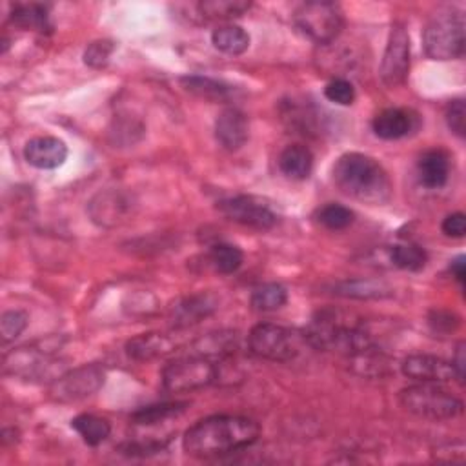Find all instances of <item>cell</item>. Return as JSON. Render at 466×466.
Returning a JSON list of instances; mask_svg holds the SVG:
<instances>
[{"instance_id":"6da1fadb","label":"cell","mask_w":466,"mask_h":466,"mask_svg":"<svg viewBox=\"0 0 466 466\" xmlns=\"http://www.w3.org/2000/svg\"><path fill=\"white\" fill-rule=\"evenodd\" d=\"M261 436L257 421L243 416H211L190 427L183 448L190 457L215 459L252 446Z\"/></svg>"},{"instance_id":"7a4b0ae2","label":"cell","mask_w":466,"mask_h":466,"mask_svg":"<svg viewBox=\"0 0 466 466\" xmlns=\"http://www.w3.org/2000/svg\"><path fill=\"white\" fill-rule=\"evenodd\" d=\"M333 183L348 197L381 204L392 195V183L384 168L370 155L344 153L333 166Z\"/></svg>"},{"instance_id":"3957f363","label":"cell","mask_w":466,"mask_h":466,"mask_svg":"<svg viewBox=\"0 0 466 466\" xmlns=\"http://www.w3.org/2000/svg\"><path fill=\"white\" fill-rule=\"evenodd\" d=\"M399 402L408 414L428 421H450L462 414V401L434 383H419L401 390Z\"/></svg>"},{"instance_id":"277c9868","label":"cell","mask_w":466,"mask_h":466,"mask_svg":"<svg viewBox=\"0 0 466 466\" xmlns=\"http://www.w3.org/2000/svg\"><path fill=\"white\" fill-rule=\"evenodd\" d=\"M423 46L432 61H455L464 53V19L457 10H441L423 31Z\"/></svg>"},{"instance_id":"5b68a950","label":"cell","mask_w":466,"mask_h":466,"mask_svg":"<svg viewBox=\"0 0 466 466\" xmlns=\"http://www.w3.org/2000/svg\"><path fill=\"white\" fill-rule=\"evenodd\" d=\"M298 30L315 44H332L344 28L341 6L326 0L305 3L294 15Z\"/></svg>"},{"instance_id":"8992f818","label":"cell","mask_w":466,"mask_h":466,"mask_svg":"<svg viewBox=\"0 0 466 466\" xmlns=\"http://www.w3.org/2000/svg\"><path fill=\"white\" fill-rule=\"evenodd\" d=\"M160 379L166 392L186 393L213 384L219 379V370L213 361L201 356H190L168 363Z\"/></svg>"},{"instance_id":"52a82bcc","label":"cell","mask_w":466,"mask_h":466,"mask_svg":"<svg viewBox=\"0 0 466 466\" xmlns=\"http://www.w3.org/2000/svg\"><path fill=\"white\" fill-rule=\"evenodd\" d=\"M248 350L259 359L288 363L299 354V335L279 324L261 323L248 335Z\"/></svg>"},{"instance_id":"ba28073f","label":"cell","mask_w":466,"mask_h":466,"mask_svg":"<svg viewBox=\"0 0 466 466\" xmlns=\"http://www.w3.org/2000/svg\"><path fill=\"white\" fill-rule=\"evenodd\" d=\"M4 372L28 381L58 379L65 374L61 359H55L40 348H17L4 358Z\"/></svg>"},{"instance_id":"9c48e42d","label":"cell","mask_w":466,"mask_h":466,"mask_svg":"<svg viewBox=\"0 0 466 466\" xmlns=\"http://www.w3.org/2000/svg\"><path fill=\"white\" fill-rule=\"evenodd\" d=\"M106 381V372L99 365H84L65 372L55 379L49 395L58 402H75L97 393Z\"/></svg>"},{"instance_id":"30bf717a","label":"cell","mask_w":466,"mask_h":466,"mask_svg":"<svg viewBox=\"0 0 466 466\" xmlns=\"http://www.w3.org/2000/svg\"><path fill=\"white\" fill-rule=\"evenodd\" d=\"M408 72H410V35L404 24L395 22L388 35L379 75L388 88H397L406 81Z\"/></svg>"},{"instance_id":"8fae6325","label":"cell","mask_w":466,"mask_h":466,"mask_svg":"<svg viewBox=\"0 0 466 466\" xmlns=\"http://www.w3.org/2000/svg\"><path fill=\"white\" fill-rule=\"evenodd\" d=\"M217 210L229 220L254 228L272 229L277 224V215L270 204L254 195H237L217 203Z\"/></svg>"},{"instance_id":"7c38bea8","label":"cell","mask_w":466,"mask_h":466,"mask_svg":"<svg viewBox=\"0 0 466 466\" xmlns=\"http://www.w3.org/2000/svg\"><path fill=\"white\" fill-rule=\"evenodd\" d=\"M134 208L135 203L132 195L121 190H106L91 199L88 213L95 224L102 228H113L128 220L134 215Z\"/></svg>"},{"instance_id":"4fadbf2b","label":"cell","mask_w":466,"mask_h":466,"mask_svg":"<svg viewBox=\"0 0 466 466\" xmlns=\"http://www.w3.org/2000/svg\"><path fill=\"white\" fill-rule=\"evenodd\" d=\"M401 372L408 379H414L418 383L443 384V383L457 381L455 370L450 361H444L436 356H427V354L408 356L401 365Z\"/></svg>"},{"instance_id":"5bb4252c","label":"cell","mask_w":466,"mask_h":466,"mask_svg":"<svg viewBox=\"0 0 466 466\" xmlns=\"http://www.w3.org/2000/svg\"><path fill=\"white\" fill-rule=\"evenodd\" d=\"M248 119L237 108H226L217 115L215 139L226 151H239L248 141Z\"/></svg>"},{"instance_id":"9a60e30c","label":"cell","mask_w":466,"mask_h":466,"mask_svg":"<svg viewBox=\"0 0 466 466\" xmlns=\"http://www.w3.org/2000/svg\"><path fill=\"white\" fill-rule=\"evenodd\" d=\"M219 308V301L211 294H195L181 299L169 310V324L175 330H185L199 324Z\"/></svg>"},{"instance_id":"2e32d148","label":"cell","mask_w":466,"mask_h":466,"mask_svg":"<svg viewBox=\"0 0 466 466\" xmlns=\"http://www.w3.org/2000/svg\"><path fill=\"white\" fill-rule=\"evenodd\" d=\"M24 159L37 169H55L68 159V146L56 137H35L26 142Z\"/></svg>"},{"instance_id":"e0dca14e","label":"cell","mask_w":466,"mask_h":466,"mask_svg":"<svg viewBox=\"0 0 466 466\" xmlns=\"http://www.w3.org/2000/svg\"><path fill=\"white\" fill-rule=\"evenodd\" d=\"M177 350V341L168 333L148 332L126 342V354L134 361H153L166 358Z\"/></svg>"},{"instance_id":"ac0fdd59","label":"cell","mask_w":466,"mask_h":466,"mask_svg":"<svg viewBox=\"0 0 466 466\" xmlns=\"http://www.w3.org/2000/svg\"><path fill=\"white\" fill-rule=\"evenodd\" d=\"M418 126V116L401 108H388L377 113L372 121V130L379 139L397 141L410 135Z\"/></svg>"},{"instance_id":"d6986e66","label":"cell","mask_w":466,"mask_h":466,"mask_svg":"<svg viewBox=\"0 0 466 466\" xmlns=\"http://www.w3.org/2000/svg\"><path fill=\"white\" fill-rule=\"evenodd\" d=\"M419 183L428 190H439L450 177V157L443 150H428L418 162Z\"/></svg>"},{"instance_id":"ffe728a7","label":"cell","mask_w":466,"mask_h":466,"mask_svg":"<svg viewBox=\"0 0 466 466\" xmlns=\"http://www.w3.org/2000/svg\"><path fill=\"white\" fill-rule=\"evenodd\" d=\"M314 168V155L303 144H289L279 155V169L291 181H305Z\"/></svg>"},{"instance_id":"44dd1931","label":"cell","mask_w":466,"mask_h":466,"mask_svg":"<svg viewBox=\"0 0 466 466\" xmlns=\"http://www.w3.org/2000/svg\"><path fill=\"white\" fill-rule=\"evenodd\" d=\"M333 294L348 299H383L392 294V289L383 280L356 279L342 280L333 286Z\"/></svg>"},{"instance_id":"7402d4cb","label":"cell","mask_w":466,"mask_h":466,"mask_svg":"<svg viewBox=\"0 0 466 466\" xmlns=\"http://www.w3.org/2000/svg\"><path fill=\"white\" fill-rule=\"evenodd\" d=\"M186 408L188 402H164V404L146 406L132 416V423L139 428H153L157 425H164L175 418H179Z\"/></svg>"},{"instance_id":"603a6c76","label":"cell","mask_w":466,"mask_h":466,"mask_svg":"<svg viewBox=\"0 0 466 466\" xmlns=\"http://www.w3.org/2000/svg\"><path fill=\"white\" fill-rule=\"evenodd\" d=\"M181 86L199 97V99H204V100H211V102H226L231 99L233 95V90L231 86L220 82V81H215V79H210V77H201V75H186L181 79Z\"/></svg>"},{"instance_id":"cb8c5ba5","label":"cell","mask_w":466,"mask_h":466,"mask_svg":"<svg viewBox=\"0 0 466 466\" xmlns=\"http://www.w3.org/2000/svg\"><path fill=\"white\" fill-rule=\"evenodd\" d=\"M72 428L82 437V441L88 446H99L102 444L109 434H111V425L93 414H81L75 419H72Z\"/></svg>"},{"instance_id":"d4e9b609","label":"cell","mask_w":466,"mask_h":466,"mask_svg":"<svg viewBox=\"0 0 466 466\" xmlns=\"http://www.w3.org/2000/svg\"><path fill=\"white\" fill-rule=\"evenodd\" d=\"M237 348V335L231 332H219V333H210L206 337H203L197 342V354L201 358L206 359H222L229 354L236 352Z\"/></svg>"},{"instance_id":"484cf974","label":"cell","mask_w":466,"mask_h":466,"mask_svg":"<svg viewBox=\"0 0 466 466\" xmlns=\"http://www.w3.org/2000/svg\"><path fill=\"white\" fill-rule=\"evenodd\" d=\"M211 44L226 55H243L250 47V35L239 26H220L211 33Z\"/></svg>"},{"instance_id":"4316f807","label":"cell","mask_w":466,"mask_h":466,"mask_svg":"<svg viewBox=\"0 0 466 466\" xmlns=\"http://www.w3.org/2000/svg\"><path fill=\"white\" fill-rule=\"evenodd\" d=\"M250 8L252 3H246V0H204L197 6L201 17L208 21L236 19L246 13Z\"/></svg>"},{"instance_id":"83f0119b","label":"cell","mask_w":466,"mask_h":466,"mask_svg":"<svg viewBox=\"0 0 466 466\" xmlns=\"http://www.w3.org/2000/svg\"><path fill=\"white\" fill-rule=\"evenodd\" d=\"M12 22L17 28L31 30V31H47L51 28L49 15L46 6L42 4H19L12 12Z\"/></svg>"},{"instance_id":"f1b7e54d","label":"cell","mask_w":466,"mask_h":466,"mask_svg":"<svg viewBox=\"0 0 466 466\" xmlns=\"http://www.w3.org/2000/svg\"><path fill=\"white\" fill-rule=\"evenodd\" d=\"M288 301V291L277 282L263 284L252 291L250 305L257 312H275L282 308Z\"/></svg>"},{"instance_id":"f546056e","label":"cell","mask_w":466,"mask_h":466,"mask_svg":"<svg viewBox=\"0 0 466 466\" xmlns=\"http://www.w3.org/2000/svg\"><path fill=\"white\" fill-rule=\"evenodd\" d=\"M208 261H210L211 268L217 273L231 275V273H236L243 266L245 255H243V252L237 246L220 243V245L211 246V250L208 254Z\"/></svg>"},{"instance_id":"4dcf8cb0","label":"cell","mask_w":466,"mask_h":466,"mask_svg":"<svg viewBox=\"0 0 466 466\" xmlns=\"http://www.w3.org/2000/svg\"><path fill=\"white\" fill-rule=\"evenodd\" d=\"M390 261L393 266L406 272H419L427 266L428 255L418 245H397L390 250Z\"/></svg>"},{"instance_id":"1f68e13d","label":"cell","mask_w":466,"mask_h":466,"mask_svg":"<svg viewBox=\"0 0 466 466\" xmlns=\"http://www.w3.org/2000/svg\"><path fill=\"white\" fill-rule=\"evenodd\" d=\"M356 215L354 211L342 206V204H337V203H330L326 206H323L319 211H317V220L328 228V229H333V231H339V229H344L348 228L350 224L354 222Z\"/></svg>"},{"instance_id":"d6a6232c","label":"cell","mask_w":466,"mask_h":466,"mask_svg":"<svg viewBox=\"0 0 466 466\" xmlns=\"http://www.w3.org/2000/svg\"><path fill=\"white\" fill-rule=\"evenodd\" d=\"M28 314L22 310H10L4 312L0 317V335H3V342L15 341L28 326Z\"/></svg>"},{"instance_id":"836d02e7","label":"cell","mask_w":466,"mask_h":466,"mask_svg":"<svg viewBox=\"0 0 466 466\" xmlns=\"http://www.w3.org/2000/svg\"><path fill=\"white\" fill-rule=\"evenodd\" d=\"M324 97L339 106H350L356 100V88L346 79H332L324 88Z\"/></svg>"},{"instance_id":"e575fe53","label":"cell","mask_w":466,"mask_h":466,"mask_svg":"<svg viewBox=\"0 0 466 466\" xmlns=\"http://www.w3.org/2000/svg\"><path fill=\"white\" fill-rule=\"evenodd\" d=\"M115 51L111 40H95L84 51V65L90 68H104L109 63V56Z\"/></svg>"},{"instance_id":"d590c367","label":"cell","mask_w":466,"mask_h":466,"mask_svg":"<svg viewBox=\"0 0 466 466\" xmlns=\"http://www.w3.org/2000/svg\"><path fill=\"white\" fill-rule=\"evenodd\" d=\"M446 125L457 137H464L466 132V106L462 99H455L446 106Z\"/></svg>"},{"instance_id":"8d00e7d4","label":"cell","mask_w":466,"mask_h":466,"mask_svg":"<svg viewBox=\"0 0 466 466\" xmlns=\"http://www.w3.org/2000/svg\"><path fill=\"white\" fill-rule=\"evenodd\" d=\"M428 324L437 333H450L459 328V317L444 310H434L428 317Z\"/></svg>"},{"instance_id":"74e56055","label":"cell","mask_w":466,"mask_h":466,"mask_svg":"<svg viewBox=\"0 0 466 466\" xmlns=\"http://www.w3.org/2000/svg\"><path fill=\"white\" fill-rule=\"evenodd\" d=\"M441 229L446 237L452 239H462L464 233H466V217L464 213L457 211V213H450L444 217Z\"/></svg>"},{"instance_id":"f35d334b","label":"cell","mask_w":466,"mask_h":466,"mask_svg":"<svg viewBox=\"0 0 466 466\" xmlns=\"http://www.w3.org/2000/svg\"><path fill=\"white\" fill-rule=\"evenodd\" d=\"M464 342H459L457 344V350H455V356H453V359H452V367H453V370H455V375H457V381L459 383H462L464 381V370H466V358H464Z\"/></svg>"},{"instance_id":"ab89813d","label":"cell","mask_w":466,"mask_h":466,"mask_svg":"<svg viewBox=\"0 0 466 466\" xmlns=\"http://www.w3.org/2000/svg\"><path fill=\"white\" fill-rule=\"evenodd\" d=\"M450 270H452L453 277H455V279L461 282V284H464L466 270H464V257H462V255H459L457 259H453V261H452V264H450Z\"/></svg>"}]
</instances>
